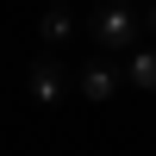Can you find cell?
<instances>
[{
  "mask_svg": "<svg viewBox=\"0 0 156 156\" xmlns=\"http://www.w3.org/2000/svg\"><path fill=\"white\" fill-rule=\"evenodd\" d=\"M119 87H125V69H119L112 56H87L81 69H75V94L94 100V106H100V100H112Z\"/></svg>",
  "mask_w": 156,
  "mask_h": 156,
  "instance_id": "obj_3",
  "label": "cell"
},
{
  "mask_svg": "<svg viewBox=\"0 0 156 156\" xmlns=\"http://www.w3.org/2000/svg\"><path fill=\"white\" fill-rule=\"evenodd\" d=\"M50 6H69V0H50Z\"/></svg>",
  "mask_w": 156,
  "mask_h": 156,
  "instance_id": "obj_7",
  "label": "cell"
},
{
  "mask_svg": "<svg viewBox=\"0 0 156 156\" xmlns=\"http://www.w3.org/2000/svg\"><path fill=\"white\" fill-rule=\"evenodd\" d=\"M37 37H44V44H50V56H56V50L75 37V19H69V6H50V12H44V25H37Z\"/></svg>",
  "mask_w": 156,
  "mask_h": 156,
  "instance_id": "obj_5",
  "label": "cell"
},
{
  "mask_svg": "<svg viewBox=\"0 0 156 156\" xmlns=\"http://www.w3.org/2000/svg\"><path fill=\"white\" fill-rule=\"evenodd\" d=\"M69 87H75L69 62H62V56H50V50L31 62V69H25V94H31L37 106H62V94H69Z\"/></svg>",
  "mask_w": 156,
  "mask_h": 156,
  "instance_id": "obj_2",
  "label": "cell"
},
{
  "mask_svg": "<svg viewBox=\"0 0 156 156\" xmlns=\"http://www.w3.org/2000/svg\"><path fill=\"white\" fill-rule=\"evenodd\" d=\"M144 19H150V31H156V0H150V12H144Z\"/></svg>",
  "mask_w": 156,
  "mask_h": 156,
  "instance_id": "obj_6",
  "label": "cell"
},
{
  "mask_svg": "<svg viewBox=\"0 0 156 156\" xmlns=\"http://www.w3.org/2000/svg\"><path fill=\"white\" fill-rule=\"evenodd\" d=\"M125 81H131V87H144V94H156V44H137V50H131Z\"/></svg>",
  "mask_w": 156,
  "mask_h": 156,
  "instance_id": "obj_4",
  "label": "cell"
},
{
  "mask_svg": "<svg viewBox=\"0 0 156 156\" xmlns=\"http://www.w3.org/2000/svg\"><path fill=\"white\" fill-rule=\"evenodd\" d=\"M87 37L100 44V56L137 50V6H131V0H100V12L87 19Z\"/></svg>",
  "mask_w": 156,
  "mask_h": 156,
  "instance_id": "obj_1",
  "label": "cell"
}]
</instances>
